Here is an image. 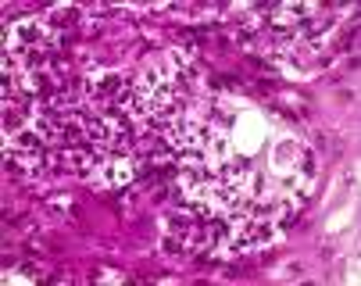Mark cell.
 Listing matches in <instances>:
<instances>
[{
	"label": "cell",
	"mask_w": 361,
	"mask_h": 286,
	"mask_svg": "<svg viewBox=\"0 0 361 286\" xmlns=\"http://www.w3.org/2000/svg\"><path fill=\"white\" fill-rule=\"evenodd\" d=\"M43 165H47V147H22V143H15V151L8 154V172L18 179L36 175Z\"/></svg>",
	"instance_id": "obj_1"
}]
</instances>
